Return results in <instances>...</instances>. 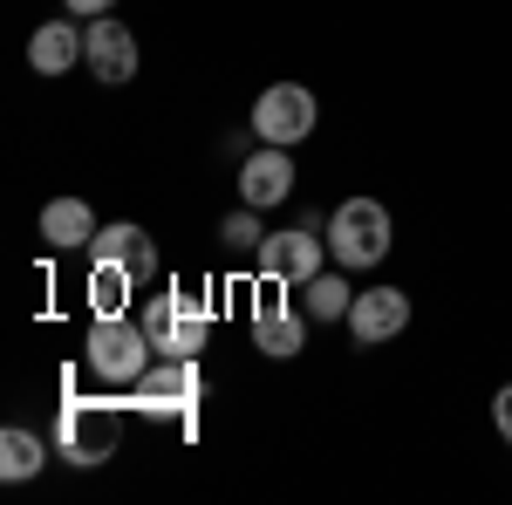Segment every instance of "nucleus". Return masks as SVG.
Returning a JSON list of instances; mask_svg holds the SVG:
<instances>
[{"label": "nucleus", "mask_w": 512, "mask_h": 505, "mask_svg": "<svg viewBox=\"0 0 512 505\" xmlns=\"http://www.w3.org/2000/svg\"><path fill=\"white\" fill-rule=\"evenodd\" d=\"M349 308H355V287L349 280H342V273H328L321 267L315 280H301V314H308V321H349Z\"/></svg>", "instance_id": "obj_15"}, {"label": "nucleus", "mask_w": 512, "mask_h": 505, "mask_svg": "<svg viewBox=\"0 0 512 505\" xmlns=\"http://www.w3.org/2000/svg\"><path fill=\"white\" fill-rule=\"evenodd\" d=\"M89 376L110 389H137V376L151 369V328L130 314H89V342H82Z\"/></svg>", "instance_id": "obj_1"}, {"label": "nucleus", "mask_w": 512, "mask_h": 505, "mask_svg": "<svg viewBox=\"0 0 512 505\" xmlns=\"http://www.w3.org/2000/svg\"><path fill=\"white\" fill-rule=\"evenodd\" d=\"M315 123H321V103L308 82H267L253 96V137L260 144H287L294 151L301 137H315Z\"/></svg>", "instance_id": "obj_5"}, {"label": "nucleus", "mask_w": 512, "mask_h": 505, "mask_svg": "<svg viewBox=\"0 0 512 505\" xmlns=\"http://www.w3.org/2000/svg\"><path fill=\"white\" fill-rule=\"evenodd\" d=\"M492 424H499V437L512 444V383L499 389V396H492Z\"/></svg>", "instance_id": "obj_19"}, {"label": "nucleus", "mask_w": 512, "mask_h": 505, "mask_svg": "<svg viewBox=\"0 0 512 505\" xmlns=\"http://www.w3.org/2000/svg\"><path fill=\"white\" fill-rule=\"evenodd\" d=\"M328 260L335 267H349V273H369L376 260H390V239H396V226H390V205L383 198H342L335 212H328Z\"/></svg>", "instance_id": "obj_2"}, {"label": "nucleus", "mask_w": 512, "mask_h": 505, "mask_svg": "<svg viewBox=\"0 0 512 505\" xmlns=\"http://www.w3.org/2000/svg\"><path fill=\"white\" fill-rule=\"evenodd\" d=\"M89 253H96V260L130 267V273H137V287H151V273H158V246H151V233H144L137 219H110V226H96Z\"/></svg>", "instance_id": "obj_11"}, {"label": "nucleus", "mask_w": 512, "mask_h": 505, "mask_svg": "<svg viewBox=\"0 0 512 505\" xmlns=\"http://www.w3.org/2000/svg\"><path fill=\"white\" fill-rule=\"evenodd\" d=\"M62 7H69V14H76V21H96V14H110V7H117V0H62Z\"/></svg>", "instance_id": "obj_20"}, {"label": "nucleus", "mask_w": 512, "mask_h": 505, "mask_svg": "<svg viewBox=\"0 0 512 505\" xmlns=\"http://www.w3.org/2000/svg\"><path fill=\"white\" fill-rule=\"evenodd\" d=\"M41 465H48V444H41L35 430H21V424L0 430V478H7V485H28Z\"/></svg>", "instance_id": "obj_17"}, {"label": "nucleus", "mask_w": 512, "mask_h": 505, "mask_svg": "<svg viewBox=\"0 0 512 505\" xmlns=\"http://www.w3.org/2000/svg\"><path fill=\"white\" fill-rule=\"evenodd\" d=\"M219 239H226V253H260V205H239V212H226L219 219Z\"/></svg>", "instance_id": "obj_18"}, {"label": "nucleus", "mask_w": 512, "mask_h": 505, "mask_svg": "<svg viewBox=\"0 0 512 505\" xmlns=\"http://www.w3.org/2000/svg\"><path fill=\"white\" fill-rule=\"evenodd\" d=\"M253 349L267 355V362H294V355L308 349V314L301 308H253Z\"/></svg>", "instance_id": "obj_12"}, {"label": "nucleus", "mask_w": 512, "mask_h": 505, "mask_svg": "<svg viewBox=\"0 0 512 505\" xmlns=\"http://www.w3.org/2000/svg\"><path fill=\"white\" fill-rule=\"evenodd\" d=\"M287 192H294V157H287V144H260V151L239 164V205L274 212V205H287Z\"/></svg>", "instance_id": "obj_9"}, {"label": "nucleus", "mask_w": 512, "mask_h": 505, "mask_svg": "<svg viewBox=\"0 0 512 505\" xmlns=\"http://www.w3.org/2000/svg\"><path fill=\"white\" fill-rule=\"evenodd\" d=\"M144 328H151V349L158 355H205L212 342V308L185 294V287H164L151 294V308H144Z\"/></svg>", "instance_id": "obj_4"}, {"label": "nucleus", "mask_w": 512, "mask_h": 505, "mask_svg": "<svg viewBox=\"0 0 512 505\" xmlns=\"http://www.w3.org/2000/svg\"><path fill=\"white\" fill-rule=\"evenodd\" d=\"M410 328V294L403 287H369V294H355L349 308V335L362 349H376V342H396Z\"/></svg>", "instance_id": "obj_10"}, {"label": "nucleus", "mask_w": 512, "mask_h": 505, "mask_svg": "<svg viewBox=\"0 0 512 505\" xmlns=\"http://www.w3.org/2000/svg\"><path fill=\"white\" fill-rule=\"evenodd\" d=\"M253 260H260V280H274V287H301V280H315V273H321V260H328V239H315V226L267 233Z\"/></svg>", "instance_id": "obj_7"}, {"label": "nucleus", "mask_w": 512, "mask_h": 505, "mask_svg": "<svg viewBox=\"0 0 512 505\" xmlns=\"http://www.w3.org/2000/svg\"><path fill=\"white\" fill-rule=\"evenodd\" d=\"M130 287H137V273H130V267L96 260V267H89V287H82V301H89V314H130Z\"/></svg>", "instance_id": "obj_16"}, {"label": "nucleus", "mask_w": 512, "mask_h": 505, "mask_svg": "<svg viewBox=\"0 0 512 505\" xmlns=\"http://www.w3.org/2000/svg\"><path fill=\"white\" fill-rule=\"evenodd\" d=\"M82 35H89V28H76V14H69V21H41L35 41H28V69H35V76H69L82 62Z\"/></svg>", "instance_id": "obj_13"}, {"label": "nucleus", "mask_w": 512, "mask_h": 505, "mask_svg": "<svg viewBox=\"0 0 512 505\" xmlns=\"http://www.w3.org/2000/svg\"><path fill=\"white\" fill-rule=\"evenodd\" d=\"M35 233H41V246H55V253H76V246L96 239V212H89L82 198H48Z\"/></svg>", "instance_id": "obj_14"}, {"label": "nucleus", "mask_w": 512, "mask_h": 505, "mask_svg": "<svg viewBox=\"0 0 512 505\" xmlns=\"http://www.w3.org/2000/svg\"><path fill=\"white\" fill-rule=\"evenodd\" d=\"M82 62H89V76H96V82L123 89V82L137 76V35H130L123 21H110V14H96L89 35H82Z\"/></svg>", "instance_id": "obj_8"}, {"label": "nucleus", "mask_w": 512, "mask_h": 505, "mask_svg": "<svg viewBox=\"0 0 512 505\" xmlns=\"http://www.w3.org/2000/svg\"><path fill=\"white\" fill-rule=\"evenodd\" d=\"M123 444V403L110 396H69L62 403V424H55V451L69 458V465H110Z\"/></svg>", "instance_id": "obj_3"}, {"label": "nucleus", "mask_w": 512, "mask_h": 505, "mask_svg": "<svg viewBox=\"0 0 512 505\" xmlns=\"http://www.w3.org/2000/svg\"><path fill=\"white\" fill-rule=\"evenodd\" d=\"M198 403H205L198 355H158V362L137 376V410H151V417H178V424H192Z\"/></svg>", "instance_id": "obj_6"}]
</instances>
